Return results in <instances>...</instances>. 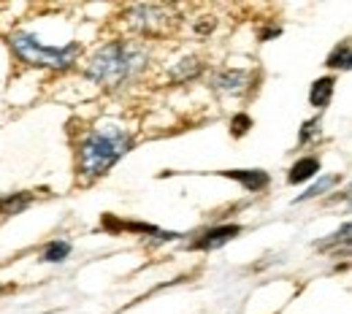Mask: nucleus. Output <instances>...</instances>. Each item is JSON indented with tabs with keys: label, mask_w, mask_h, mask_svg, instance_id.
I'll return each mask as SVG.
<instances>
[{
	"label": "nucleus",
	"mask_w": 352,
	"mask_h": 314,
	"mask_svg": "<svg viewBox=\"0 0 352 314\" xmlns=\"http://www.w3.org/2000/svg\"><path fill=\"white\" fill-rule=\"evenodd\" d=\"M149 63V52L135 41H109L98 46L85 65V76L106 90H122L135 82Z\"/></svg>",
	"instance_id": "1"
},
{
	"label": "nucleus",
	"mask_w": 352,
	"mask_h": 314,
	"mask_svg": "<svg viewBox=\"0 0 352 314\" xmlns=\"http://www.w3.org/2000/svg\"><path fill=\"white\" fill-rule=\"evenodd\" d=\"M133 146V133L117 125H103L92 128L82 135L79 149H76V177L89 181L106 177Z\"/></svg>",
	"instance_id": "2"
},
{
	"label": "nucleus",
	"mask_w": 352,
	"mask_h": 314,
	"mask_svg": "<svg viewBox=\"0 0 352 314\" xmlns=\"http://www.w3.org/2000/svg\"><path fill=\"white\" fill-rule=\"evenodd\" d=\"M8 46L14 52V57L30 68H41V71H68L76 65L82 44L79 41H68V44H44L36 33L28 30H16L8 36Z\"/></svg>",
	"instance_id": "3"
},
{
	"label": "nucleus",
	"mask_w": 352,
	"mask_h": 314,
	"mask_svg": "<svg viewBox=\"0 0 352 314\" xmlns=\"http://www.w3.org/2000/svg\"><path fill=\"white\" fill-rule=\"evenodd\" d=\"M125 19H128V27L133 33L144 36V38L171 36V30L179 25V16H176V11L171 5H152V3L131 5L125 11Z\"/></svg>",
	"instance_id": "4"
},
{
	"label": "nucleus",
	"mask_w": 352,
	"mask_h": 314,
	"mask_svg": "<svg viewBox=\"0 0 352 314\" xmlns=\"http://www.w3.org/2000/svg\"><path fill=\"white\" fill-rule=\"evenodd\" d=\"M255 85L252 68H222L212 76V90L225 98H247Z\"/></svg>",
	"instance_id": "5"
},
{
	"label": "nucleus",
	"mask_w": 352,
	"mask_h": 314,
	"mask_svg": "<svg viewBox=\"0 0 352 314\" xmlns=\"http://www.w3.org/2000/svg\"><path fill=\"white\" fill-rule=\"evenodd\" d=\"M103 230H111V233H117V230H128V233H138V236H146V238H152V241H157V244H163V241H174L179 238V233L174 230H163V227H157V225H149V223H125V220H117L114 214H103Z\"/></svg>",
	"instance_id": "6"
},
{
	"label": "nucleus",
	"mask_w": 352,
	"mask_h": 314,
	"mask_svg": "<svg viewBox=\"0 0 352 314\" xmlns=\"http://www.w3.org/2000/svg\"><path fill=\"white\" fill-rule=\"evenodd\" d=\"M241 233V225L230 223V225H217V227H209V230H204L187 249H192V252H214V249H220L225 247L228 241H233L236 236Z\"/></svg>",
	"instance_id": "7"
},
{
	"label": "nucleus",
	"mask_w": 352,
	"mask_h": 314,
	"mask_svg": "<svg viewBox=\"0 0 352 314\" xmlns=\"http://www.w3.org/2000/svg\"><path fill=\"white\" fill-rule=\"evenodd\" d=\"M217 177H225V179H233L239 181L247 192H261V190H265L268 184H271V177L265 174V171H261V168H233V171H217Z\"/></svg>",
	"instance_id": "8"
},
{
	"label": "nucleus",
	"mask_w": 352,
	"mask_h": 314,
	"mask_svg": "<svg viewBox=\"0 0 352 314\" xmlns=\"http://www.w3.org/2000/svg\"><path fill=\"white\" fill-rule=\"evenodd\" d=\"M204 68H206V65L201 63V57L187 54V57H182L174 68L168 71V79L176 82V85H182V82H192V79H198V76L204 74Z\"/></svg>",
	"instance_id": "9"
},
{
	"label": "nucleus",
	"mask_w": 352,
	"mask_h": 314,
	"mask_svg": "<svg viewBox=\"0 0 352 314\" xmlns=\"http://www.w3.org/2000/svg\"><path fill=\"white\" fill-rule=\"evenodd\" d=\"M317 174H320V157L307 155V157H301V160H296V163L290 166L287 181H290V184H304V181L314 179Z\"/></svg>",
	"instance_id": "10"
},
{
	"label": "nucleus",
	"mask_w": 352,
	"mask_h": 314,
	"mask_svg": "<svg viewBox=\"0 0 352 314\" xmlns=\"http://www.w3.org/2000/svg\"><path fill=\"white\" fill-rule=\"evenodd\" d=\"M333 92H336V79L333 76H322L311 85V92H309V103L314 109H328L331 100H333Z\"/></svg>",
	"instance_id": "11"
},
{
	"label": "nucleus",
	"mask_w": 352,
	"mask_h": 314,
	"mask_svg": "<svg viewBox=\"0 0 352 314\" xmlns=\"http://www.w3.org/2000/svg\"><path fill=\"white\" fill-rule=\"evenodd\" d=\"M30 203H33V195H30V192H11V195H3V198H0V214H3V217H14V214L25 212Z\"/></svg>",
	"instance_id": "12"
},
{
	"label": "nucleus",
	"mask_w": 352,
	"mask_h": 314,
	"mask_svg": "<svg viewBox=\"0 0 352 314\" xmlns=\"http://www.w3.org/2000/svg\"><path fill=\"white\" fill-rule=\"evenodd\" d=\"M71 249H74L71 241H63V238L49 241L44 247V252H41V263H63V260H68Z\"/></svg>",
	"instance_id": "13"
},
{
	"label": "nucleus",
	"mask_w": 352,
	"mask_h": 314,
	"mask_svg": "<svg viewBox=\"0 0 352 314\" xmlns=\"http://www.w3.org/2000/svg\"><path fill=\"white\" fill-rule=\"evenodd\" d=\"M350 41L344 38L339 46H333V52L328 54L325 68H331V71H350Z\"/></svg>",
	"instance_id": "14"
},
{
	"label": "nucleus",
	"mask_w": 352,
	"mask_h": 314,
	"mask_svg": "<svg viewBox=\"0 0 352 314\" xmlns=\"http://www.w3.org/2000/svg\"><path fill=\"white\" fill-rule=\"evenodd\" d=\"M339 184V174H328V177H320V179L314 181L311 187H309L304 195H298V203H304V201H311V198H317V195H322V192H328L331 187H336Z\"/></svg>",
	"instance_id": "15"
},
{
	"label": "nucleus",
	"mask_w": 352,
	"mask_h": 314,
	"mask_svg": "<svg viewBox=\"0 0 352 314\" xmlns=\"http://www.w3.org/2000/svg\"><path fill=\"white\" fill-rule=\"evenodd\" d=\"M320 133H322V120H320V117H311V120H307V122L301 125V131H298V144L307 146L311 141H317Z\"/></svg>",
	"instance_id": "16"
},
{
	"label": "nucleus",
	"mask_w": 352,
	"mask_h": 314,
	"mask_svg": "<svg viewBox=\"0 0 352 314\" xmlns=\"http://www.w3.org/2000/svg\"><path fill=\"white\" fill-rule=\"evenodd\" d=\"M247 131H252V117L244 114V111H239V114L230 120V133L236 135V138H241V135H247Z\"/></svg>",
	"instance_id": "17"
},
{
	"label": "nucleus",
	"mask_w": 352,
	"mask_h": 314,
	"mask_svg": "<svg viewBox=\"0 0 352 314\" xmlns=\"http://www.w3.org/2000/svg\"><path fill=\"white\" fill-rule=\"evenodd\" d=\"M347 236H350V223L342 225V230H339V233L328 236V241H320V244H314V247H317V249H328V247H333V244H339V241H344V244H347Z\"/></svg>",
	"instance_id": "18"
},
{
	"label": "nucleus",
	"mask_w": 352,
	"mask_h": 314,
	"mask_svg": "<svg viewBox=\"0 0 352 314\" xmlns=\"http://www.w3.org/2000/svg\"><path fill=\"white\" fill-rule=\"evenodd\" d=\"M276 36H282V27H279V25H271V27H263V30L258 33V41L265 44V41H271V38H276Z\"/></svg>",
	"instance_id": "19"
},
{
	"label": "nucleus",
	"mask_w": 352,
	"mask_h": 314,
	"mask_svg": "<svg viewBox=\"0 0 352 314\" xmlns=\"http://www.w3.org/2000/svg\"><path fill=\"white\" fill-rule=\"evenodd\" d=\"M201 25H195V33L198 36H206V33H212L214 27H217V19L214 16H209V19H198Z\"/></svg>",
	"instance_id": "20"
},
{
	"label": "nucleus",
	"mask_w": 352,
	"mask_h": 314,
	"mask_svg": "<svg viewBox=\"0 0 352 314\" xmlns=\"http://www.w3.org/2000/svg\"><path fill=\"white\" fill-rule=\"evenodd\" d=\"M3 293H6V287H3V284H0V295H3Z\"/></svg>",
	"instance_id": "21"
}]
</instances>
